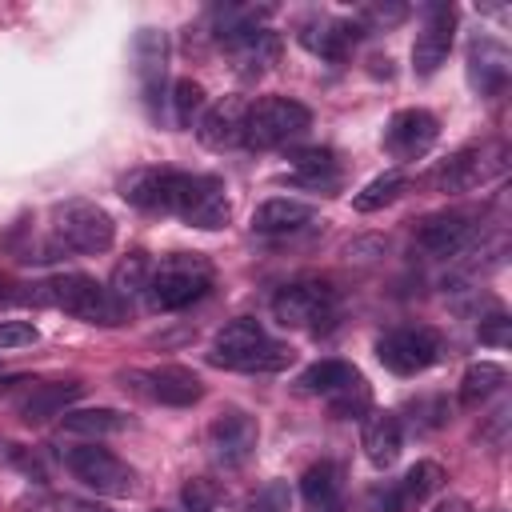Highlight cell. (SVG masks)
Here are the masks:
<instances>
[{
  "label": "cell",
  "instance_id": "1",
  "mask_svg": "<svg viewBox=\"0 0 512 512\" xmlns=\"http://www.w3.org/2000/svg\"><path fill=\"white\" fill-rule=\"evenodd\" d=\"M28 300L64 308L68 316H76V320H84V324H104V328L120 324L124 312H128V304H120L104 284H96V280L84 276V272H64V276H52V280H44V284H32Z\"/></svg>",
  "mask_w": 512,
  "mask_h": 512
},
{
  "label": "cell",
  "instance_id": "2",
  "mask_svg": "<svg viewBox=\"0 0 512 512\" xmlns=\"http://www.w3.org/2000/svg\"><path fill=\"white\" fill-rule=\"evenodd\" d=\"M208 360H212L216 368H232V372H276V368H284V364L292 360V352H288L284 344H276V340L260 328V320L236 316V320H228V324L216 332Z\"/></svg>",
  "mask_w": 512,
  "mask_h": 512
},
{
  "label": "cell",
  "instance_id": "3",
  "mask_svg": "<svg viewBox=\"0 0 512 512\" xmlns=\"http://www.w3.org/2000/svg\"><path fill=\"white\" fill-rule=\"evenodd\" d=\"M208 288H212V264L200 252H172L160 264H152L144 296L156 312H180L200 296H208Z\"/></svg>",
  "mask_w": 512,
  "mask_h": 512
},
{
  "label": "cell",
  "instance_id": "4",
  "mask_svg": "<svg viewBox=\"0 0 512 512\" xmlns=\"http://www.w3.org/2000/svg\"><path fill=\"white\" fill-rule=\"evenodd\" d=\"M164 212L180 216L192 228L216 232L228 224L232 204L228 192L216 176H200V172H168V192H164Z\"/></svg>",
  "mask_w": 512,
  "mask_h": 512
},
{
  "label": "cell",
  "instance_id": "5",
  "mask_svg": "<svg viewBox=\"0 0 512 512\" xmlns=\"http://www.w3.org/2000/svg\"><path fill=\"white\" fill-rule=\"evenodd\" d=\"M52 240H56L60 252L96 256V252H108L112 248L116 224L92 200H64V204L52 208Z\"/></svg>",
  "mask_w": 512,
  "mask_h": 512
},
{
  "label": "cell",
  "instance_id": "6",
  "mask_svg": "<svg viewBox=\"0 0 512 512\" xmlns=\"http://www.w3.org/2000/svg\"><path fill=\"white\" fill-rule=\"evenodd\" d=\"M308 124H312V112H308L300 100H288V96H264V100L248 104V116H244V144L256 148V152L284 148L288 140L304 136Z\"/></svg>",
  "mask_w": 512,
  "mask_h": 512
},
{
  "label": "cell",
  "instance_id": "7",
  "mask_svg": "<svg viewBox=\"0 0 512 512\" xmlns=\"http://www.w3.org/2000/svg\"><path fill=\"white\" fill-rule=\"evenodd\" d=\"M272 316L284 328L316 332L336 316V288L328 280H292L272 296Z\"/></svg>",
  "mask_w": 512,
  "mask_h": 512
},
{
  "label": "cell",
  "instance_id": "8",
  "mask_svg": "<svg viewBox=\"0 0 512 512\" xmlns=\"http://www.w3.org/2000/svg\"><path fill=\"white\" fill-rule=\"evenodd\" d=\"M64 468L96 496H132L136 492V472L108 448H96V444L64 448Z\"/></svg>",
  "mask_w": 512,
  "mask_h": 512
},
{
  "label": "cell",
  "instance_id": "9",
  "mask_svg": "<svg viewBox=\"0 0 512 512\" xmlns=\"http://www.w3.org/2000/svg\"><path fill=\"white\" fill-rule=\"evenodd\" d=\"M444 352V340L424 328V324H404V328H388L380 340H376V360L396 372V376H416L424 368H432Z\"/></svg>",
  "mask_w": 512,
  "mask_h": 512
},
{
  "label": "cell",
  "instance_id": "10",
  "mask_svg": "<svg viewBox=\"0 0 512 512\" xmlns=\"http://www.w3.org/2000/svg\"><path fill=\"white\" fill-rule=\"evenodd\" d=\"M124 388L152 400V404H168V408H188L204 396V384L192 368H180V364H156V368H128L124 376Z\"/></svg>",
  "mask_w": 512,
  "mask_h": 512
},
{
  "label": "cell",
  "instance_id": "11",
  "mask_svg": "<svg viewBox=\"0 0 512 512\" xmlns=\"http://www.w3.org/2000/svg\"><path fill=\"white\" fill-rule=\"evenodd\" d=\"M204 444L220 468H240L252 460V452L260 444V424L244 408H220L204 432Z\"/></svg>",
  "mask_w": 512,
  "mask_h": 512
},
{
  "label": "cell",
  "instance_id": "12",
  "mask_svg": "<svg viewBox=\"0 0 512 512\" xmlns=\"http://www.w3.org/2000/svg\"><path fill=\"white\" fill-rule=\"evenodd\" d=\"M452 36H456V8L444 0H432L420 8V32L412 40V72L416 76H432L448 52H452Z\"/></svg>",
  "mask_w": 512,
  "mask_h": 512
},
{
  "label": "cell",
  "instance_id": "13",
  "mask_svg": "<svg viewBox=\"0 0 512 512\" xmlns=\"http://www.w3.org/2000/svg\"><path fill=\"white\" fill-rule=\"evenodd\" d=\"M132 60L140 76V92L152 116H160L164 104V76H168V36L160 28H140L132 40Z\"/></svg>",
  "mask_w": 512,
  "mask_h": 512
},
{
  "label": "cell",
  "instance_id": "14",
  "mask_svg": "<svg viewBox=\"0 0 512 512\" xmlns=\"http://www.w3.org/2000/svg\"><path fill=\"white\" fill-rule=\"evenodd\" d=\"M440 136V120L424 108H400L388 124H384V148L396 160H420Z\"/></svg>",
  "mask_w": 512,
  "mask_h": 512
},
{
  "label": "cell",
  "instance_id": "15",
  "mask_svg": "<svg viewBox=\"0 0 512 512\" xmlns=\"http://www.w3.org/2000/svg\"><path fill=\"white\" fill-rule=\"evenodd\" d=\"M492 156H500V148H488V144L460 148L456 156H448V160L432 172V184H436L440 192H472V188H480L488 176L500 172V160H492Z\"/></svg>",
  "mask_w": 512,
  "mask_h": 512
},
{
  "label": "cell",
  "instance_id": "16",
  "mask_svg": "<svg viewBox=\"0 0 512 512\" xmlns=\"http://www.w3.org/2000/svg\"><path fill=\"white\" fill-rule=\"evenodd\" d=\"M476 240V216L468 212H432L420 228H416V244L428 252V256H460L468 244Z\"/></svg>",
  "mask_w": 512,
  "mask_h": 512
},
{
  "label": "cell",
  "instance_id": "17",
  "mask_svg": "<svg viewBox=\"0 0 512 512\" xmlns=\"http://www.w3.org/2000/svg\"><path fill=\"white\" fill-rule=\"evenodd\" d=\"M444 488V468L436 460H416L404 480H396L388 492H380V512H416Z\"/></svg>",
  "mask_w": 512,
  "mask_h": 512
},
{
  "label": "cell",
  "instance_id": "18",
  "mask_svg": "<svg viewBox=\"0 0 512 512\" xmlns=\"http://www.w3.org/2000/svg\"><path fill=\"white\" fill-rule=\"evenodd\" d=\"M244 116H248V104L240 96H224V100L208 104L204 116L196 120L200 144L212 152H228V148L244 144Z\"/></svg>",
  "mask_w": 512,
  "mask_h": 512
},
{
  "label": "cell",
  "instance_id": "19",
  "mask_svg": "<svg viewBox=\"0 0 512 512\" xmlns=\"http://www.w3.org/2000/svg\"><path fill=\"white\" fill-rule=\"evenodd\" d=\"M300 44L324 60H344V52L364 36V28L356 20H340V16H312L300 24Z\"/></svg>",
  "mask_w": 512,
  "mask_h": 512
},
{
  "label": "cell",
  "instance_id": "20",
  "mask_svg": "<svg viewBox=\"0 0 512 512\" xmlns=\"http://www.w3.org/2000/svg\"><path fill=\"white\" fill-rule=\"evenodd\" d=\"M468 84L480 96H496L508 84V48L492 36H476L468 44Z\"/></svg>",
  "mask_w": 512,
  "mask_h": 512
},
{
  "label": "cell",
  "instance_id": "21",
  "mask_svg": "<svg viewBox=\"0 0 512 512\" xmlns=\"http://www.w3.org/2000/svg\"><path fill=\"white\" fill-rule=\"evenodd\" d=\"M224 52L232 56V68L240 76H260L268 64H276L280 56V36L272 28H252V32H240V36H228L220 40Z\"/></svg>",
  "mask_w": 512,
  "mask_h": 512
},
{
  "label": "cell",
  "instance_id": "22",
  "mask_svg": "<svg viewBox=\"0 0 512 512\" xmlns=\"http://www.w3.org/2000/svg\"><path fill=\"white\" fill-rule=\"evenodd\" d=\"M360 448H364L372 468H392L400 448H404L400 420L392 412H368L364 424H360Z\"/></svg>",
  "mask_w": 512,
  "mask_h": 512
},
{
  "label": "cell",
  "instance_id": "23",
  "mask_svg": "<svg viewBox=\"0 0 512 512\" xmlns=\"http://www.w3.org/2000/svg\"><path fill=\"white\" fill-rule=\"evenodd\" d=\"M84 396V384L80 380H52V384H36L28 396H20V420L28 424H40L48 416H64L68 404H76Z\"/></svg>",
  "mask_w": 512,
  "mask_h": 512
},
{
  "label": "cell",
  "instance_id": "24",
  "mask_svg": "<svg viewBox=\"0 0 512 512\" xmlns=\"http://www.w3.org/2000/svg\"><path fill=\"white\" fill-rule=\"evenodd\" d=\"M312 220V204L292 200V196H272L252 212V232L260 236H284V232H300Z\"/></svg>",
  "mask_w": 512,
  "mask_h": 512
},
{
  "label": "cell",
  "instance_id": "25",
  "mask_svg": "<svg viewBox=\"0 0 512 512\" xmlns=\"http://www.w3.org/2000/svg\"><path fill=\"white\" fill-rule=\"evenodd\" d=\"M300 492L316 512H340L344 508V472H340V464H332V460L312 464L300 476Z\"/></svg>",
  "mask_w": 512,
  "mask_h": 512
},
{
  "label": "cell",
  "instance_id": "26",
  "mask_svg": "<svg viewBox=\"0 0 512 512\" xmlns=\"http://www.w3.org/2000/svg\"><path fill=\"white\" fill-rule=\"evenodd\" d=\"M168 172L172 168H132L120 180V196L140 208V212H164V192H168Z\"/></svg>",
  "mask_w": 512,
  "mask_h": 512
},
{
  "label": "cell",
  "instance_id": "27",
  "mask_svg": "<svg viewBox=\"0 0 512 512\" xmlns=\"http://www.w3.org/2000/svg\"><path fill=\"white\" fill-rule=\"evenodd\" d=\"M360 372L352 368V364H344V360H316V364H308L300 376H296V388L304 392V396H336L340 388H348L352 380H356Z\"/></svg>",
  "mask_w": 512,
  "mask_h": 512
},
{
  "label": "cell",
  "instance_id": "28",
  "mask_svg": "<svg viewBox=\"0 0 512 512\" xmlns=\"http://www.w3.org/2000/svg\"><path fill=\"white\" fill-rule=\"evenodd\" d=\"M60 428L68 432V436H116V432H124L128 428V416L124 412H116V408H68L64 416H60Z\"/></svg>",
  "mask_w": 512,
  "mask_h": 512
},
{
  "label": "cell",
  "instance_id": "29",
  "mask_svg": "<svg viewBox=\"0 0 512 512\" xmlns=\"http://www.w3.org/2000/svg\"><path fill=\"white\" fill-rule=\"evenodd\" d=\"M504 380H508V372L500 364H492V360L468 364L464 376H460V404L464 408H480L488 396H496L504 388Z\"/></svg>",
  "mask_w": 512,
  "mask_h": 512
},
{
  "label": "cell",
  "instance_id": "30",
  "mask_svg": "<svg viewBox=\"0 0 512 512\" xmlns=\"http://www.w3.org/2000/svg\"><path fill=\"white\" fill-rule=\"evenodd\" d=\"M288 160H292V172H296L304 184L332 188V184H336V176H340L336 152H332V148H320V144H312V148H296Z\"/></svg>",
  "mask_w": 512,
  "mask_h": 512
},
{
  "label": "cell",
  "instance_id": "31",
  "mask_svg": "<svg viewBox=\"0 0 512 512\" xmlns=\"http://www.w3.org/2000/svg\"><path fill=\"white\" fill-rule=\"evenodd\" d=\"M148 272H152V264H148V256L144 252H132L128 260H120L116 264V272H112V284H108V292L120 300V304H128L132 296H140L144 288H148Z\"/></svg>",
  "mask_w": 512,
  "mask_h": 512
},
{
  "label": "cell",
  "instance_id": "32",
  "mask_svg": "<svg viewBox=\"0 0 512 512\" xmlns=\"http://www.w3.org/2000/svg\"><path fill=\"white\" fill-rule=\"evenodd\" d=\"M408 188V180H404V172H384V176H376V180H368L360 192H356V200H352V208L356 212H376V208H384V204H392L400 192Z\"/></svg>",
  "mask_w": 512,
  "mask_h": 512
},
{
  "label": "cell",
  "instance_id": "33",
  "mask_svg": "<svg viewBox=\"0 0 512 512\" xmlns=\"http://www.w3.org/2000/svg\"><path fill=\"white\" fill-rule=\"evenodd\" d=\"M168 100H172V124L176 128H192L204 116V88L196 80H188V76L172 84V96Z\"/></svg>",
  "mask_w": 512,
  "mask_h": 512
},
{
  "label": "cell",
  "instance_id": "34",
  "mask_svg": "<svg viewBox=\"0 0 512 512\" xmlns=\"http://www.w3.org/2000/svg\"><path fill=\"white\" fill-rule=\"evenodd\" d=\"M328 408H332V416H340V420H364V416L372 412V392H368L364 376H356L348 388H340L336 396H328Z\"/></svg>",
  "mask_w": 512,
  "mask_h": 512
},
{
  "label": "cell",
  "instance_id": "35",
  "mask_svg": "<svg viewBox=\"0 0 512 512\" xmlns=\"http://www.w3.org/2000/svg\"><path fill=\"white\" fill-rule=\"evenodd\" d=\"M180 500L188 512H216V504L224 500V488L208 476H192L184 488H180Z\"/></svg>",
  "mask_w": 512,
  "mask_h": 512
},
{
  "label": "cell",
  "instance_id": "36",
  "mask_svg": "<svg viewBox=\"0 0 512 512\" xmlns=\"http://www.w3.org/2000/svg\"><path fill=\"white\" fill-rule=\"evenodd\" d=\"M476 336H480V344H492V348H504L508 340H512V320L496 308L492 316H484L480 324H476Z\"/></svg>",
  "mask_w": 512,
  "mask_h": 512
},
{
  "label": "cell",
  "instance_id": "37",
  "mask_svg": "<svg viewBox=\"0 0 512 512\" xmlns=\"http://www.w3.org/2000/svg\"><path fill=\"white\" fill-rule=\"evenodd\" d=\"M36 340H40V328L32 320H0V348H24Z\"/></svg>",
  "mask_w": 512,
  "mask_h": 512
},
{
  "label": "cell",
  "instance_id": "38",
  "mask_svg": "<svg viewBox=\"0 0 512 512\" xmlns=\"http://www.w3.org/2000/svg\"><path fill=\"white\" fill-rule=\"evenodd\" d=\"M288 484H280V480H272V484H264L256 496H252V504H248V512H288Z\"/></svg>",
  "mask_w": 512,
  "mask_h": 512
},
{
  "label": "cell",
  "instance_id": "39",
  "mask_svg": "<svg viewBox=\"0 0 512 512\" xmlns=\"http://www.w3.org/2000/svg\"><path fill=\"white\" fill-rule=\"evenodd\" d=\"M360 16H364L368 24H384V28H388V24H400V20L408 16V8H404V4H368Z\"/></svg>",
  "mask_w": 512,
  "mask_h": 512
},
{
  "label": "cell",
  "instance_id": "40",
  "mask_svg": "<svg viewBox=\"0 0 512 512\" xmlns=\"http://www.w3.org/2000/svg\"><path fill=\"white\" fill-rule=\"evenodd\" d=\"M12 288H16V284L0 276V304H12V300H20V292H12Z\"/></svg>",
  "mask_w": 512,
  "mask_h": 512
}]
</instances>
